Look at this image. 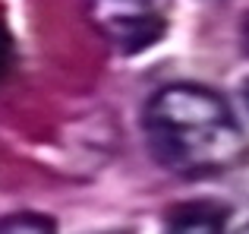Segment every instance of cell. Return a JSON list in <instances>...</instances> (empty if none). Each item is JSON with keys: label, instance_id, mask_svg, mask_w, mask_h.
<instances>
[{"label": "cell", "instance_id": "8", "mask_svg": "<svg viewBox=\"0 0 249 234\" xmlns=\"http://www.w3.org/2000/svg\"><path fill=\"white\" fill-rule=\"evenodd\" d=\"M237 234H249V225H243V228H240V231H237Z\"/></svg>", "mask_w": 249, "mask_h": 234}, {"label": "cell", "instance_id": "4", "mask_svg": "<svg viewBox=\"0 0 249 234\" xmlns=\"http://www.w3.org/2000/svg\"><path fill=\"white\" fill-rule=\"evenodd\" d=\"M0 234H57V222L44 212H10L0 218Z\"/></svg>", "mask_w": 249, "mask_h": 234}, {"label": "cell", "instance_id": "2", "mask_svg": "<svg viewBox=\"0 0 249 234\" xmlns=\"http://www.w3.org/2000/svg\"><path fill=\"white\" fill-rule=\"evenodd\" d=\"M104 29H107V38L117 44V51L133 57V54H142V51L155 48L158 41H164L167 19L152 10H136V13L110 16L104 22Z\"/></svg>", "mask_w": 249, "mask_h": 234}, {"label": "cell", "instance_id": "7", "mask_svg": "<svg viewBox=\"0 0 249 234\" xmlns=\"http://www.w3.org/2000/svg\"><path fill=\"white\" fill-rule=\"evenodd\" d=\"M240 95H243V101H246V108H249V79L243 82V92H240Z\"/></svg>", "mask_w": 249, "mask_h": 234}, {"label": "cell", "instance_id": "5", "mask_svg": "<svg viewBox=\"0 0 249 234\" xmlns=\"http://www.w3.org/2000/svg\"><path fill=\"white\" fill-rule=\"evenodd\" d=\"M10 60H13V38H10V32H6V25L0 22V76L6 73Z\"/></svg>", "mask_w": 249, "mask_h": 234}, {"label": "cell", "instance_id": "9", "mask_svg": "<svg viewBox=\"0 0 249 234\" xmlns=\"http://www.w3.org/2000/svg\"><path fill=\"white\" fill-rule=\"evenodd\" d=\"M114 234H126V231H114Z\"/></svg>", "mask_w": 249, "mask_h": 234}, {"label": "cell", "instance_id": "1", "mask_svg": "<svg viewBox=\"0 0 249 234\" xmlns=\"http://www.w3.org/2000/svg\"><path fill=\"white\" fill-rule=\"evenodd\" d=\"M152 155L183 177H205L240 165L246 136L218 92L193 82L167 86L145 108Z\"/></svg>", "mask_w": 249, "mask_h": 234}, {"label": "cell", "instance_id": "6", "mask_svg": "<svg viewBox=\"0 0 249 234\" xmlns=\"http://www.w3.org/2000/svg\"><path fill=\"white\" fill-rule=\"evenodd\" d=\"M240 44H243V51L249 54V10L243 13V19H240Z\"/></svg>", "mask_w": 249, "mask_h": 234}, {"label": "cell", "instance_id": "3", "mask_svg": "<svg viewBox=\"0 0 249 234\" xmlns=\"http://www.w3.org/2000/svg\"><path fill=\"white\" fill-rule=\"evenodd\" d=\"M164 234H227V209L214 199H189L170 206Z\"/></svg>", "mask_w": 249, "mask_h": 234}]
</instances>
